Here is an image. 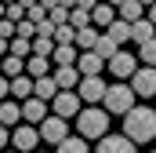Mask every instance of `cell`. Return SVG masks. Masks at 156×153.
Masks as SVG:
<instances>
[{
	"label": "cell",
	"mask_w": 156,
	"mask_h": 153,
	"mask_svg": "<svg viewBox=\"0 0 156 153\" xmlns=\"http://www.w3.org/2000/svg\"><path fill=\"white\" fill-rule=\"evenodd\" d=\"M15 37L33 40V37H37V22H33V18H22V22H18V29H15Z\"/></svg>",
	"instance_id": "obj_32"
},
{
	"label": "cell",
	"mask_w": 156,
	"mask_h": 153,
	"mask_svg": "<svg viewBox=\"0 0 156 153\" xmlns=\"http://www.w3.org/2000/svg\"><path fill=\"white\" fill-rule=\"evenodd\" d=\"M51 62H55L51 55H29V58H26V73L33 76V80H37V76H47L51 73Z\"/></svg>",
	"instance_id": "obj_18"
},
{
	"label": "cell",
	"mask_w": 156,
	"mask_h": 153,
	"mask_svg": "<svg viewBox=\"0 0 156 153\" xmlns=\"http://www.w3.org/2000/svg\"><path fill=\"white\" fill-rule=\"evenodd\" d=\"M33 88H37V80H33L29 73H18V76H11V99L26 102V99H33Z\"/></svg>",
	"instance_id": "obj_13"
},
{
	"label": "cell",
	"mask_w": 156,
	"mask_h": 153,
	"mask_svg": "<svg viewBox=\"0 0 156 153\" xmlns=\"http://www.w3.org/2000/svg\"><path fill=\"white\" fill-rule=\"evenodd\" d=\"M91 22H94V26H102V29H105V26H109V22H116V7H113V4H109V0H98V4H94V7H91Z\"/></svg>",
	"instance_id": "obj_16"
},
{
	"label": "cell",
	"mask_w": 156,
	"mask_h": 153,
	"mask_svg": "<svg viewBox=\"0 0 156 153\" xmlns=\"http://www.w3.org/2000/svg\"><path fill=\"white\" fill-rule=\"evenodd\" d=\"M55 29H58V22H51V15H47L44 22H37V37H51L55 40Z\"/></svg>",
	"instance_id": "obj_34"
},
{
	"label": "cell",
	"mask_w": 156,
	"mask_h": 153,
	"mask_svg": "<svg viewBox=\"0 0 156 153\" xmlns=\"http://www.w3.org/2000/svg\"><path fill=\"white\" fill-rule=\"evenodd\" d=\"M44 117H47V102H44V99H37V95H33V99H26V102H22V120L40 124Z\"/></svg>",
	"instance_id": "obj_14"
},
{
	"label": "cell",
	"mask_w": 156,
	"mask_h": 153,
	"mask_svg": "<svg viewBox=\"0 0 156 153\" xmlns=\"http://www.w3.org/2000/svg\"><path fill=\"white\" fill-rule=\"evenodd\" d=\"M40 139H44V142H55V146H58V142L66 139V117H58V113L44 117V120H40Z\"/></svg>",
	"instance_id": "obj_8"
},
{
	"label": "cell",
	"mask_w": 156,
	"mask_h": 153,
	"mask_svg": "<svg viewBox=\"0 0 156 153\" xmlns=\"http://www.w3.org/2000/svg\"><path fill=\"white\" fill-rule=\"evenodd\" d=\"M102 66H105V58H102L98 51H80L76 69H80L83 76H98V73H102Z\"/></svg>",
	"instance_id": "obj_12"
},
{
	"label": "cell",
	"mask_w": 156,
	"mask_h": 153,
	"mask_svg": "<svg viewBox=\"0 0 156 153\" xmlns=\"http://www.w3.org/2000/svg\"><path fill=\"white\" fill-rule=\"evenodd\" d=\"M102 106H105L109 113H120V117L131 113V110H134V88H131V84H109Z\"/></svg>",
	"instance_id": "obj_3"
},
{
	"label": "cell",
	"mask_w": 156,
	"mask_h": 153,
	"mask_svg": "<svg viewBox=\"0 0 156 153\" xmlns=\"http://www.w3.org/2000/svg\"><path fill=\"white\" fill-rule=\"evenodd\" d=\"M51 110H55L58 117H66V120H69V117H76L80 110H83V99H80L73 88H69V91H58V95L51 99Z\"/></svg>",
	"instance_id": "obj_4"
},
{
	"label": "cell",
	"mask_w": 156,
	"mask_h": 153,
	"mask_svg": "<svg viewBox=\"0 0 156 153\" xmlns=\"http://www.w3.org/2000/svg\"><path fill=\"white\" fill-rule=\"evenodd\" d=\"M0 18H7V4L4 0H0Z\"/></svg>",
	"instance_id": "obj_41"
},
{
	"label": "cell",
	"mask_w": 156,
	"mask_h": 153,
	"mask_svg": "<svg viewBox=\"0 0 156 153\" xmlns=\"http://www.w3.org/2000/svg\"><path fill=\"white\" fill-rule=\"evenodd\" d=\"M0 153H18V150H0Z\"/></svg>",
	"instance_id": "obj_44"
},
{
	"label": "cell",
	"mask_w": 156,
	"mask_h": 153,
	"mask_svg": "<svg viewBox=\"0 0 156 153\" xmlns=\"http://www.w3.org/2000/svg\"><path fill=\"white\" fill-rule=\"evenodd\" d=\"M62 88H58V80H55V73H47V76H37V88H33V95L37 99H44V102H51L55 95H58Z\"/></svg>",
	"instance_id": "obj_17"
},
{
	"label": "cell",
	"mask_w": 156,
	"mask_h": 153,
	"mask_svg": "<svg viewBox=\"0 0 156 153\" xmlns=\"http://www.w3.org/2000/svg\"><path fill=\"white\" fill-rule=\"evenodd\" d=\"M18 120H22V102L18 99H0V124H7V128H18Z\"/></svg>",
	"instance_id": "obj_11"
},
{
	"label": "cell",
	"mask_w": 156,
	"mask_h": 153,
	"mask_svg": "<svg viewBox=\"0 0 156 153\" xmlns=\"http://www.w3.org/2000/svg\"><path fill=\"white\" fill-rule=\"evenodd\" d=\"M134 146H138V142H134V139H127V135H102L94 153H138Z\"/></svg>",
	"instance_id": "obj_9"
},
{
	"label": "cell",
	"mask_w": 156,
	"mask_h": 153,
	"mask_svg": "<svg viewBox=\"0 0 156 153\" xmlns=\"http://www.w3.org/2000/svg\"><path fill=\"white\" fill-rule=\"evenodd\" d=\"M145 18H149V22L156 26V4H149V7H145Z\"/></svg>",
	"instance_id": "obj_40"
},
{
	"label": "cell",
	"mask_w": 156,
	"mask_h": 153,
	"mask_svg": "<svg viewBox=\"0 0 156 153\" xmlns=\"http://www.w3.org/2000/svg\"><path fill=\"white\" fill-rule=\"evenodd\" d=\"M76 131L83 139H102V135H109V110H105L102 102L80 110L76 113Z\"/></svg>",
	"instance_id": "obj_2"
},
{
	"label": "cell",
	"mask_w": 156,
	"mask_h": 153,
	"mask_svg": "<svg viewBox=\"0 0 156 153\" xmlns=\"http://www.w3.org/2000/svg\"><path fill=\"white\" fill-rule=\"evenodd\" d=\"M109 4H113V7H120V4H123V0H109Z\"/></svg>",
	"instance_id": "obj_42"
},
{
	"label": "cell",
	"mask_w": 156,
	"mask_h": 153,
	"mask_svg": "<svg viewBox=\"0 0 156 153\" xmlns=\"http://www.w3.org/2000/svg\"><path fill=\"white\" fill-rule=\"evenodd\" d=\"M98 26H83V29H76V47L80 51H94V44H98Z\"/></svg>",
	"instance_id": "obj_22"
},
{
	"label": "cell",
	"mask_w": 156,
	"mask_h": 153,
	"mask_svg": "<svg viewBox=\"0 0 156 153\" xmlns=\"http://www.w3.org/2000/svg\"><path fill=\"white\" fill-rule=\"evenodd\" d=\"M116 15L123 22H138V18H145V4H142V0H123L116 7Z\"/></svg>",
	"instance_id": "obj_20"
},
{
	"label": "cell",
	"mask_w": 156,
	"mask_h": 153,
	"mask_svg": "<svg viewBox=\"0 0 156 153\" xmlns=\"http://www.w3.org/2000/svg\"><path fill=\"white\" fill-rule=\"evenodd\" d=\"M33 153H44V150H33Z\"/></svg>",
	"instance_id": "obj_47"
},
{
	"label": "cell",
	"mask_w": 156,
	"mask_h": 153,
	"mask_svg": "<svg viewBox=\"0 0 156 153\" xmlns=\"http://www.w3.org/2000/svg\"><path fill=\"white\" fill-rule=\"evenodd\" d=\"M26 11H29V7H26L22 0H15V4H7V18H11V22H22V18H26Z\"/></svg>",
	"instance_id": "obj_33"
},
{
	"label": "cell",
	"mask_w": 156,
	"mask_h": 153,
	"mask_svg": "<svg viewBox=\"0 0 156 153\" xmlns=\"http://www.w3.org/2000/svg\"><path fill=\"white\" fill-rule=\"evenodd\" d=\"M142 4H145V7H149V4H156V0H142Z\"/></svg>",
	"instance_id": "obj_43"
},
{
	"label": "cell",
	"mask_w": 156,
	"mask_h": 153,
	"mask_svg": "<svg viewBox=\"0 0 156 153\" xmlns=\"http://www.w3.org/2000/svg\"><path fill=\"white\" fill-rule=\"evenodd\" d=\"M7 139H11V131H7V124H0V150H7Z\"/></svg>",
	"instance_id": "obj_38"
},
{
	"label": "cell",
	"mask_w": 156,
	"mask_h": 153,
	"mask_svg": "<svg viewBox=\"0 0 156 153\" xmlns=\"http://www.w3.org/2000/svg\"><path fill=\"white\" fill-rule=\"evenodd\" d=\"M18 73H26V58L22 55H4V76H18Z\"/></svg>",
	"instance_id": "obj_25"
},
{
	"label": "cell",
	"mask_w": 156,
	"mask_h": 153,
	"mask_svg": "<svg viewBox=\"0 0 156 153\" xmlns=\"http://www.w3.org/2000/svg\"><path fill=\"white\" fill-rule=\"evenodd\" d=\"M105 33L116 40V44H131V22H123V18L116 15V22H109V26H105Z\"/></svg>",
	"instance_id": "obj_23"
},
{
	"label": "cell",
	"mask_w": 156,
	"mask_h": 153,
	"mask_svg": "<svg viewBox=\"0 0 156 153\" xmlns=\"http://www.w3.org/2000/svg\"><path fill=\"white\" fill-rule=\"evenodd\" d=\"M7 95H11V76L0 73V99H7Z\"/></svg>",
	"instance_id": "obj_37"
},
{
	"label": "cell",
	"mask_w": 156,
	"mask_h": 153,
	"mask_svg": "<svg viewBox=\"0 0 156 153\" xmlns=\"http://www.w3.org/2000/svg\"><path fill=\"white\" fill-rule=\"evenodd\" d=\"M55 80H58L62 91H69V88H76L80 80H83V73H80L76 66H55Z\"/></svg>",
	"instance_id": "obj_15"
},
{
	"label": "cell",
	"mask_w": 156,
	"mask_h": 153,
	"mask_svg": "<svg viewBox=\"0 0 156 153\" xmlns=\"http://www.w3.org/2000/svg\"><path fill=\"white\" fill-rule=\"evenodd\" d=\"M11 139H15V150H18V153H33L37 142H40V131L33 128V124H18Z\"/></svg>",
	"instance_id": "obj_10"
},
{
	"label": "cell",
	"mask_w": 156,
	"mask_h": 153,
	"mask_svg": "<svg viewBox=\"0 0 156 153\" xmlns=\"http://www.w3.org/2000/svg\"><path fill=\"white\" fill-rule=\"evenodd\" d=\"M94 51H98V55H102V58L109 62V58H113V55L120 51V44H116L113 37H109V33H102V37H98V44H94Z\"/></svg>",
	"instance_id": "obj_26"
},
{
	"label": "cell",
	"mask_w": 156,
	"mask_h": 153,
	"mask_svg": "<svg viewBox=\"0 0 156 153\" xmlns=\"http://www.w3.org/2000/svg\"><path fill=\"white\" fill-rule=\"evenodd\" d=\"M138 58L145 66H156V37H149L145 44H138Z\"/></svg>",
	"instance_id": "obj_27"
},
{
	"label": "cell",
	"mask_w": 156,
	"mask_h": 153,
	"mask_svg": "<svg viewBox=\"0 0 156 153\" xmlns=\"http://www.w3.org/2000/svg\"><path fill=\"white\" fill-rule=\"evenodd\" d=\"M105 66H109V73L116 76V80H131V73L138 69V55L134 51H116Z\"/></svg>",
	"instance_id": "obj_5"
},
{
	"label": "cell",
	"mask_w": 156,
	"mask_h": 153,
	"mask_svg": "<svg viewBox=\"0 0 156 153\" xmlns=\"http://www.w3.org/2000/svg\"><path fill=\"white\" fill-rule=\"evenodd\" d=\"M123 135L134 142H153L156 139V110L153 106H134L131 113H123Z\"/></svg>",
	"instance_id": "obj_1"
},
{
	"label": "cell",
	"mask_w": 156,
	"mask_h": 153,
	"mask_svg": "<svg viewBox=\"0 0 156 153\" xmlns=\"http://www.w3.org/2000/svg\"><path fill=\"white\" fill-rule=\"evenodd\" d=\"M55 44H76V26L62 22V26L55 29Z\"/></svg>",
	"instance_id": "obj_29"
},
{
	"label": "cell",
	"mask_w": 156,
	"mask_h": 153,
	"mask_svg": "<svg viewBox=\"0 0 156 153\" xmlns=\"http://www.w3.org/2000/svg\"><path fill=\"white\" fill-rule=\"evenodd\" d=\"M105 88H109V84H102V73L98 76H83V80L76 84V95L87 102V106H98V102L105 99Z\"/></svg>",
	"instance_id": "obj_6"
},
{
	"label": "cell",
	"mask_w": 156,
	"mask_h": 153,
	"mask_svg": "<svg viewBox=\"0 0 156 153\" xmlns=\"http://www.w3.org/2000/svg\"><path fill=\"white\" fill-rule=\"evenodd\" d=\"M11 55L29 58V55H33V40H26V37H11Z\"/></svg>",
	"instance_id": "obj_30"
},
{
	"label": "cell",
	"mask_w": 156,
	"mask_h": 153,
	"mask_svg": "<svg viewBox=\"0 0 156 153\" xmlns=\"http://www.w3.org/2000/svg\"><path fill=\"white\" fill-rule=\"evenodd\" d=\"M69 26H76V29L94 26V22H91V11H87V7H73V11H69Z\"/></svg>",
	"instance_id": "obj_28"
},
{
	"label": "cell",
	"mask_w": 156,
	"mask_h": 153,
	"mask_svg": "<svg viewBox=\"0 0 156 153\" xmlns=\"http://www.w3.org/2000/svg\"><path fill=\"white\" fill-rule=\"evenodd\" d=\"M33 55H55V40L51 37H33Z\"/></svg>",
	"instance_id": "obj_31"
},
{
	"label": "cell",
	"mask_w": 156,
	"mask_h": 153,
	"mask_svg": "<svg viewBox=\"0 0 156 153\" xmlns=\"http://www.w3.org/2000/svg\"><path fill=\"white\" fill-rule=\"evenodd\" d=\"M55 66H76V58H80V47L76 44H55Z\"/></svg>",
	"instance_id": "obj_19"
},
{
	"label": "cell",
	"mask_w": 156,
	"mask_h": 153,
	"mask_svg": "<svg viewBox=\"0 0 156 153\" xmlns=\"http://www.w3.org/2000/svg\"><path fill=\"white\" fill-rule=\"evenodd\" d=\"M47 15H51V22H58V26H62V22H69V7H62V4H55Z\"/></svg>",
	"instance_id": "obj_35"
},
{
	"label": "cell",
	"mask_w": 156,
	"mask_h": 153,
	"mask_svg": "<svg viewBox=\"0 0 156 153\" xmlns=\"http://www.w3.org/2000/svg\"><path fill=\"white\" fill-rule=\"evenodd\" d=\"M4 4H15V0H4Z\"/></svg>",
	"instance_id": "obj_46"
},
{
	"label": "cell",
	"mask_w": 156,
	"mask_h": 153,
	"mask_svg": "<svg viewBox=\"0 0 156 153\" xmlns=\"http://www.w3.org/2000/svg\"><path fill=\"white\" fill-rule=\"evenodd\" d=\"M149 37H156V26L149 18H138V22H131V40L134 44H145Z\"/></svg>",
	"instance_id": "obj_21"
},
{
	"label": "cell",
	"mask_w": 156,
	"mask_h": 153,
	"mask_svg": "<svg viewBox=\"0 0 156 153\" xmlns=\"http://www.w3.org/2000/svg\"><path fill=\"white\" fill-rule=\"evenodd\" d=\"M127 84L134 88V95H156V66H142V69H134Z\"/></svg>",
	"instance_id": "obj_7"
},
{
	"label": "cell",
	"mask_w": 156,
	"mask_h": 153,
	"mask_svg": "<svg viewBox=\"0 0 156 153\" xmlns=\"http://www.w3.org/2000/svg\"><path fill=\"white\" fill-rule=\"evenodd\" d=\"M0 73H4V58H0Z\"/></svg>",
	"instance_id": "obj_45"
},
{
	"label": "cell",
	"mask_w": 156,
	"mask_h": 153,
	"mask_svg": "<svg viewBox=\"0 0 156 153\" xmlns=\"http://www.w3.org/2000/svg\"><path fill=\"white\" fill-rule=\"evenodd\" d=\"M15 29H18V22H11V18H0V37H15Z\"/></svg>",
	"instance_id": "obj_36"
},
{
	"label": "cell",
	"mask_w": 156,
	"mask_h": 153,
	"mask_svg": "<svg viewBox=\"0 0 156 153\" xmlns=\"http://www.w3.org/2000/svg\"><path fill=\"white\" fill-rule=\"evenodd\" d=\"M55 153H91V150H87V139H83V135H76V139L66 135V139L58 142V150H55Z\"/></svg>",
	"instance_id": "obj_24"
},
{
	"label": "cell",
	"mask_w": 156,
	"mask_h": 153,
	"mask_svg": "<svg viewBox=\"0 0 156 153\" xmlns=\"http://www.w3.org/2000/svg\"><path fill=\"white\" fill-rule=\"evenodd\" d=\"M7 51H11V40H7V37H0V58H4Z\"/></svg>",
	"instance_id": "obj_39"
}]
</instances>
